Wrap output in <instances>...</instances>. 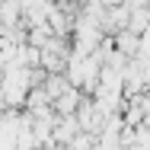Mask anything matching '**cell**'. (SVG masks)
I'll return each instance as SVG.
<instances>
[{"mask_svg": "<svg viewBox=\"0 0 150 150\" xmlns=\"http://www.w3.org/2000/svg\"><path fill=\"white\" fill-rule=\"evenodd\" d=\"M80 131H83V128H80L77 115H58V125H54V144H58V147H67Z\"/></svg>", "mask_w": 150, "mask_h": 150, "instance_id": "obj_1", "label": "cell"}, {"mask_svg": "<svg viewBox=\"0 0 150 150\" xmlns=\"http://www.w3.org/2000/svg\"><path fill=\"white\" fill-rule=\"evenodd\" d=\"M80 102H83V90H77V86H67V90H64L58 99L51 102V109H54L58 115H77Z\"/></svg>", "mask_w": 150, "mask_h": 150, "instance_id": "obj_2", "label": "cell"}, {"mask_svg": "<svg viewBox=\"0 0 150 150\" xmlns=\"http://www.w3.org/2000/svg\"><path fill=\"white\" fill-rule=\"evenodd\" d=\"M147 23H150V10L147 6H131V19H128V29L144 35L147 32Z\"/></svg>", "mask_w": 150, "mask_h": 150, "instance_id": "obj_3", "label": "cell"}]
</instances>
